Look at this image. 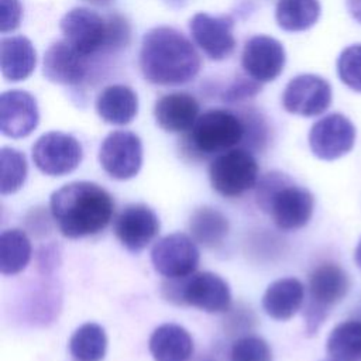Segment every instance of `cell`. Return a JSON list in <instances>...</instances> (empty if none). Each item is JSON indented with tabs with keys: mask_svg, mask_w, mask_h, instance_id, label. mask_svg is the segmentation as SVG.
<instances>
[{
	"mask_svg": "<svg viewBox=\"0 0 361 361\" xmlns=\"http://www.w3.org/2000/svg\"><path fill=\"white\" fill-rule=\"evenodd\" d=\"M200 56L193 44L172 27H155L142 37L140 69L152 85L178 86L196 78Z\"/></svg>",
	"mask_w": 361,
	"mask_h": 361,
	"instance_id": "cell-1",
	"label": "cell"
},
{
	"mask_svg": "<svg viewBox=\"0 0 361 361\" xmlns=\"http://www.w3.org/2000/svg\"><path fill=\"white\" fill-rule=\"evenodd\" d=\"M49 210L62 235L82 238L94 235L109 226L114 200L94 182H71L51 195Z\"/></svg>",
	"mask_w": 361,
	"mask_h": 361,
	"instance_id": "cell-2",
	"label": "cell"
},
{
	"mask_svg": "<svg viewBox=\"0 0 361 361\" xmlns=\"http://www.w3.org/2000/svg\"><path fill=\"white\" fill-rule=\"evenodd\" d=\"M257 203L281 230L305 227L313 214L314 197L282 172L265 173L257 185Z\"/></svg>",
	"mask_w": 361,
	"mask_h": 361,
	"instance_id": "cell-3",
	"label": "cell"
},
{
	"mask_svg": "<svg viewBox=\"0 0 361 361\" xmlns=\"http://www.w3.org/2000/svg\"><path fill=\"white\" fill-rule=\"evenodd\" d=\"M247 140V121L243 114L227 109H209L202 113L182 140V149L192 158H209L237 148Z\"/></svg>",
	"mask_w": 361,
	"mask_h": 361,
	"instance_id": "cell-4",
	"label": "cell"
},
{
	"mask_svg": "<svg viewBox=\"0 0 361 361\" xmlns=\"http://www.w3.org/2000/svg\"><path fill=\"white\" fill-rule=\"evenodd\" d=\"M309 300L305 309L306 336H314L329 312L350 290L347 272L336 264H322L309 275Z\"/></svg>",
	"mask_w": 361,
	"mask_h": 361,
	"instance_id": "cell-5",
	"label": "cell"
},
{
	"mask_svg": "<svg viewBox=\"0 0 361 361\" xmlns=\"http://www.w3.org/2000/svg\"><path fill=\"white\" fill-rule=\"evenodd\" d=\"M168 300L188 305L207 313H223L231 306V292L227 282L213 272H197L186 278L171 279L165 288Z\"/></svg>",
	"mask_w": 361,
	"mask_h": 361,
	"instance_id": "cell-6",
	"label": "cell"
},
{
	"mask_svg": "<svg viewBox=\"0 0 361 361\" xmlns=\"http://www.w3.org/2000/svg\"><path fill=\"white\" fill-rule=\"evenodd\" d=\"M258 162L245 148H233L217 155L209 166L213 189L224 197H237L255 186Z\"/></svg>",
	"mask_w": 361,
	"mask_h": 361,
	"instance_id": "cell-7",
	"label": "cell"
},
{
	"mask_svg": "<svg viewBox=\"0 0 361 361\" xmlns=\"http://www.w3.org/2000/svg\"><path fill=\"white\" fill-rule=\"evenodd\" d=\"M63 39L86 56L107 54L109 23L107 17L87 7H75L59 21Z\"/></svg>",
	"mask_w": 361,
	"mask_h": 361,
	"instance_id": "cell-8",
	"label": "cell"
},
{
	"mask_svg": "<svg viewBox=\"0 0 361 361\" xmlns=\"http://www.w3.org/2000/svg\"><path fill=\"white\" fill-rule=\"evenodd\" d=\"M83 157L80 142L71 134L49 131L32 145V161L45 175L63 176L75 171Z\"/></svg>",
	"mask_w": 361,
	"mask_h": 361,
	"instance_id": "cell-9",
	"label": "cell"
},
{
	"mask_svg": "<svg viewBox=\"0 0 361 361\" xmlns=\"http://www.w3.org/2000/svg\"><path fill=\"white\" fill-rule=\"evenodd\" d=\"M99 162L104 172L114 179L134 178L142 165V142L140 137L127 130L111 131L102 142Z\"/></svg>",
	"mask_w": 361,
	"mask_h": 361,
	"instance_id": "cell-10",
	"label": "cell"
},
{
	"mask_svg": "<svg viewBox=\"0 0 361 361\" xmlns=\"http://www.w3.org/2000/svg\"><path fill=\"white\" fill-rule=\"evenodd\" d=\"M199 258L195 240L183 233H172L159 238L151 250L155 271L168 279L192 275L199 265Z\"/></svg>",
	"mask_w": 361,
	"mask_h": 361,
	"instance_id": "cell-11",
	"label": "cell"
},
{
	"mask_svg": "<svg viewBox=\"0 0 361 361\" xmlns=\"http://www.w3.org/2000/svg\"><path fill=\"white\" fill-rule=\"evenodd\" d=\"M331 103V86L319 75L303 73L289 80L282 94L283 109L296 116L314 117Z\"/></svg>",
	"mask_w": 361,
	"mask_h": 361,
	"instance_id": "cell-12",
	"label": "cell"
},
{
	"mask_svg": "<svg viewBox=\"0 0 361 361\" xmlns=\"http://www.w3.org/2000/svg\"><path fill=\"white\" fill-rule=\"evenodd\" d=\"M355 128L353 123L340 113H331L317 120L309 131V147L314 157L333 161L354 147Z\"/></svg>",
	"mask_w": 361,
	"mask_h": 361,
	"instance_id": "cell-13",
	"label": "cell"
},
{
	"mask_svg": "<svg viewBox=\"0 0 361 361\" xmlns=\"http://www.w3.org/2000/svg\"><path fill=\"white\" fill-rule=\"evenodd\" d=\"M233 28L234 18L231 16L196 13L189 21L193 41L212 61H223L233 54L235 48Z\"/></svg>",
	"mask_w": 361,
	"mask_h": 361,
	"instance_id": "cell-14",
	"label": "cell"
},
{
	"mask_svg": "<svg viewBox=\"0 0 361 361\" xmlns=\"http://www.w3.org/2000/svg\"><path fill=\"white\" fill-rule=\"evenodd\" d=\"M285 62V48L272 37L254 35L243 48L241 66L247 76L259 83L275 80L282 73Z\"/></svg>",
	"mask_w": 361,
	"mask_h": 361,
	"instance_id": "cell-15",
	"label": "cell"
},
{
	"mask_svg": "<svg viewBox=\"0 0 361 361\" xmlns=\"http://www.w3.org/2000/svg\"><path fill=\"white\" fill-rule=\"evenodd\" d=\"M159 233V219L147 204L126 206L114 221V234L131 252L142 251Z\"/></svg>",
	"mask_w": 361,
	"mask_h": 361,
	"instance_id": "cell-16",
	"label": "cell"
},
{
	"mask_svg": "<svg viewBox=\"0 0 361 361\" xmlns=\"http://www.w3.org/2000/svg\"><path fill=\"white\" fill-rule=\"evenodd\" d=\"M39 110L35 97L20 89L0 96V131L8 138L28 137L38 126Z\"/></svg>",
	"mask_w": 361,
	"mask_h": 361,
	"instance_id": "cell-17",
	"label": "cell"
},
{
	"mask_svg": "<svg viewBox=\"0 0 361 361\" xmlns=\"http://www.w3.org/2000/svg\"><path fill=\"white\" fill-rule=\"evenodd\" d=\"M42 73L52 83L78 86L89 73V56L65 39L55 41L44 54Z\"/></svg>",
	"mask_w": 361,
	"mask_h": 361,
	"instance_id": "cell-18",
	"label": "cell"
},
{
	"mask_svg": "<svg viewBox=\"0 0 361 361\" xmlns=\"http://www.w3.org/2000/svg\"><path fill=\"white\" fill-rule=\"evenodd\" d=\"M199 111V102L185 92L164 94L154 106L155 121L166 133H188L200 116Z\"/></svg>",
	"mask_w": 361,
	"mask_h": 361,
	"instance_id": "cell-19",
	"label": "cell"
},
{
	"mask_svg": "<svg viewBox=\"0 0 361 361\" xmlns=\"http://www.w3.org/2000/svg\"><path fill=\"white\" fill-rule=\"evenodd\" d=\"M37 52L24 35L4 37L0 41V68L6 80H25L35 69Z\"/></svg>",
	"mask_w": 361,
	"mask_h": 361,
	"instance_id": "cell-20",
	"label": "cell"
},
{
	"mask_svg": "<svg viewBox=\"0 0 361 361\" xmlns=\"http://www.w3.org/2000/svg\"><path fill=\"white\" fill-rule=\"evenodd\" d=\"M97 116L114 126L131 123L138 113L137 93L126 85H109L96 97Z\"/></svg>",
	"mask_w": 361,
	"mask_h": 361,
	"instance_id": "cell-21",
	"label": "cell"
},
{
	"mask_svg": "<svg viewBox=\"0 0 361 361\" xmlns=\"http://www.w3.org/2000/svg\"><path fill=\"white\" fill-rule=\"evenodd\" d=\"M148 347L154 361H189L193 354L190 334L173 323L158 326L149 337Z\"/></svg>",
	"mask_w": 361,
	"mask_h": 361,
	"instance_id": "cell-22",
	"label": "cell"
},
{
	"mask_svg": "<svg viewBox=\"0 0 361 361\" xmlns=\"http://www.w3.org/2000/svg\"><path fill=\"white\" fill-rule=\"evenodd\" d=\"M303 299V283L296 278H282L267 288L262 296V307L269 317L288 320L302 307Z\"/></svg>",
	"mask_w": 361,
	"mask_h": 361,
	"instance_id": "cell-23",
	"label": "cell"
},
{
	"mask_svg": "<svg viewBox=\"0 0 361 361\" xmlns=\"http://www.w3.org/2000/svg\"><path fill=\"white\" fill-rule=\"evenodd\" d=\"M189 228L195 241L207 248H217L228 234V220L217 209L204 206L192 213Z\"/></svg>",
	"mask_w": 361,
	"mask_h": 361,
	"instance_id": "cell-24",
	"label": "cell"
},
{
	"mask_svg": "<svg viewBox=\"0 0 361 361\" xmlns=\"http://www.w3.org/2000/svg\"><path fill=\"white\" fill-rule=\"evenodd\" d=\"M320 16L319 0H278L275 18L278 25L289 32L306 31Z\"/></svg>",
	"mask_w": 361,
	"mask_h": 361,
	"instance_id": "cell-25",
	"label": "cell"
},
{
	"mask_svg": "<svg viewBox=\"0 0 361 361\" xmlns=\"http://www.w3.org/2000/svg\"><path fill=\"white\" fill-rule=\"evenodd\" d=\"M31 243L20 228L4 230L0 235V271L3 275L21 272L31 259Z\"/></svg>",
	"mask_w": 361,
	"mask_h": 361,
	"instance_id": "cell-26",
	"label": "cell"
},
{
	"mask_svg": "<svg viewBox=\"0 0 361 361\" xmlns=\"http://www.w3.org/2000/svg\"><path fill=\"white\" fill-rule=\"evenodd\" d=\"M326 350L333 361H361V320H345L329 334Z\"/></svg>",
	"mask_w": 361,
	"mask_h": 361,
	"instance_id": "cell-27",
	"label": "cell"
},
{
	"mask_svg": "<svg viewBox=\"0 0 361 361\" xmlns=\"http://www.w3.org/2000/svg\"><path fill=\"white\" fill-rule=\"evenodd\" d=\"M107 350V336L97 323L78 327L69 340V351L75 361H102Z\"/></svg>",
	"mask_w": 361,
	"mask_h": 361,
	"instance_id": "cell-28",
	"label": "cell"
},
{
	"mask_svg": "<svg viewBox=\"0 0 361 361\" xmlns=\"http://www.w3.org/2000/svg\"><path fill=\"white\" fill-rule=\"evenodd\" d=\"M27 161L21 151L3 147L0 149V193L11 195L21 189L27 179Z\"/></svg>",
	"mask_w": 361,
	"mask_h": 361,
	"instance_id": "cell-29",
	"label": "cell"
},
{
	"mask_svg": "<svg viewBox=\"0 0 361 361\" xmlns=\"http://www.w3.org/2000/svg\"><path fill=\"white\" fill-rule=\"evenodd\" d=\"M337 72L344 85L361 92V44L350 45L340 54Z\"/></svg>",
	"mask_w": 361,
	"mask_h": 361,
	"instance_id": "cell-30",
	"label": "cell"
},
{
	"mask_svg": "<svg viewBox=\"0 0 361 361\" xmlns=\"http://www.w3.org/2000/svg\"><path fill=\"white\" fill-rule=\"evenodd\" d=\"M230 361H272V353L261 337L244 336L233 343Z\"/></svg>",
	"mask_w": 361,
	"mask_h": 361,
	"instance_id": "cell-31",
	"label": "cell"
},
{
	"mask_svg": "<svg viewBox=\"0 0 361 361\" xmlns=\"http://www.w3.org/2000/svg\"><path fill=\"white\" fill-rule=\"evenodd\" d=\"M107 23H109L107 54H116L130 44L131 27H130V23L120 14H110L107 17Z\"/></svg>",
	"mask_w": 361,
	"mask_h": 361,
	"instance_id": "cell-32",
	"label": "cell"
},
{
	"mask_svg": "<svg viewBox=\"0 0 361 361\" xmlns=\"http://www.w3.org/2000/svg\"><path fill=\"white\" fill-rule=\"evenodd\" d=\"M259 92H261V83L259 82L251 79L250 76L237 78L223 92L221 99L227 103H234V102H241V100H245V99H251Z\"/></svg>",
	"mask_w": 361,
	"mask_h": 361,
	"instance_id": "cell-33",
	"label": "cell"
},
{
	"mask_svg": "<svg viewBox=\"0 0 361 361\" xmlns=\"http://www.w3.org/2000/svg\"><path fill=\"white\" fill-rule=\"evenodd\" d=\"M23 17L20 0H0V31L3 34L18 28Z\"/></svg>",
	"mask_w": 361,
	"mask_h": 361,
	"instance_id": "cell-34",
	"label": "cell"
},
{
	"mask_svg": "<svg viewBox=\"0 0 361 361\" xmlns=\"http://www.w3.org/2000/svg\"><path fill=\"white\" fill-rule=\"evenodd\" d=\"M347 7L353 18L361 24V0H347Z\"/></svg>",
	"mask_w": 361,
	"mask_h": 361,
	"instance_id": "cell-35",
	"label": "cell"
},
{
	"mask_svg": "<svg viewBox=\"0 0 361 361\" xmlns=\"http://www.w3.org/2000/svg\"><path fill=\"white\" fill-rule=\"evenodd\" d=\"M82 1H86V3L92 4V6H97V7H106L110 3H113L114 0H82Z\"/></svg>",
	"mask_w": 361,
	"mask_h": 361,
	"instance_id": "cell-36",
	"label": "cell"
},
{
	"mask_svg": "<svg viewBox=\"0 0 361 361\" xmlns=\"http://www.w3.org/2000/svg\"><path fill=\"white\" fill-rule=\"evenodd\" d=\"M354 259H355V262H357V265L361 268V240H360V243H358V245H357V248H355V254H354Z\"/></svg>",
	"mask_w": 361,
	"mask_h": 361,
	"instance_id": "cell-37",
	"label": "cell"
}]
</instances>
